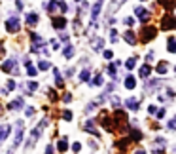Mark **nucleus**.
<instances>
[{
  "instance_id": "9d476101",
  "label": "nucleus",
  "mask_w": 176,
  "mask_h": 154,
  "mask_svg": "<svg viewBox=\"0 0 176 154\" xmlns=\"http://www.w3.org/2000/svg\"><path fill=\"white\" fill-rule=\"evenodd\" d=\"M51 23H53L55 29H65V27H66V19L65 17H53Z\"/></svg>"
},
{
  "instance_id": "f704fd0d",
  "label": "nucleus",
  "mask_w": 176,
  "mask_h": 154,
  "mask_svg": "<svg viewBox=\"0 0 176 154\" xmlns=\"http://www.w3.org/2000/svg\"><path fill=\"white\" fill-rule=\"evenodd\" d=\"M29 89H30V92H34V89H38V84H36V82H29Z\"/></svg>"
},
{
  "instance_id": "20e7f679",
  "label": "nucleus",
  "mask_w": 176,
  "mask_h": 154,
  "mask_svg": "<svg viewBox=\"0 0 176 154\" xmlns=\"http://www.w3.org/2000/svg\"><path fill=\"white\" fill-rule=\"evenodd\" d=\"M2 71L4 72H17V67H15V59H8L2 63Z\"/></svg>"
},
{
  "instance_id": "f3484780",
  "label": "nucleus",
  "mask_w": 176,
  "mask_h": 154,
  "mask_svg": "<svg viewBox=\"0 0 176 154\" xmlns=\"http://www.w3.org/2000/svg\"><path fill=\"white\" fill-rule=\"evenodd\" d=\"M150 72H152V67L150 65H142V67H140V78H146Z\"/></svg>"
},
{
  "instance_id": "c9c22d12",
  "label": "nucleus",
  "mask_w": 176,
  "mask_h": 154,
  "mask_svg": "<svg viewBox=\"0 0 176 154\" xmlns=\"http://www.w3.org/2000/svg\"><path fill=\"white\" fill-rule=\"evenodd\" d=\"M80 149H82L80 143H74V145H72V150H74V152H80Z\"/></svg>"
},
{
  "instance_id": "5701e85b",
  "label": "nucleus",
  "mask_w": 176,
  "mask_h": 154,
  "mask_svg": "<svg viewBox=\"0 0 176 154\" xmlns=\"http://www.w3.org/2000/svg\"><path fill=\"white\" fill-rule=\"evenodd\" d=\"M167 44H168V52H171V53H176V40H174V38H168Z\"/></svg>"
},
{
  "instance_id": "2eb2a0df",
  "label": "nucleus",
  "mask_w": 176,
  "mask_h": 154,
  "mask_svg": "<svg viewBox=\"0 0 176 154\" xmlns=\"http://www.w3.org/2000/svg\"><path fill=\"white\" fill-rule=\"evenodd\" d=\"M53 74H55V82H57V86H59V88H62V86H65V80H62L61 72L57 71V69H53Z\"/></svg>"
},
{
  "instance_id": "c756f323",
  "label": "nucleus",
  "mask_w": 176,
  "mask_h": 154,
  "mask_svg": "<svg viewBox=\"0 0 176 154\" xmlns=\"http://www.w3.org/2000/svg\"><path fill=\"white\" fill-rule=\"evenodd\" d=\"M167 128H168V129H176V116L168 120V126H167Z\"/></svg>"
},
{
  "instance_id": "37998d69",
  "label": "nucleus",
  "mask_w": 176,
  "mask_h": 154,
  "mask_svg": "<svg viewBox=\"0 0 176 154\" xmlns=\"http://www.w3.org/2000/svg\"><path fill=\"white\" fill-rule=\"evenodd\" d=\"M34 114V107H29L27 109V116H32Z\"/></svg>"
},
{
  "instance_id": "a19ab883",
  "label": "nucleus",
  "mask_w": 176,
  "mask_h": 154,
  "mask_svg": "<svg viewBox=\"0 0 176 154\" xmlns=\"http://www.w3.org/2000/svg\"><path fill=\"white\" fill-rule=\"evenodd\" d=\"M155 116H157V118H163V116H165V110H163V109H157V114H155Z\"/></svg>"
},
{
  "instance_id": "393cba45",
  "label": "nucleus",
  "mask_w": 176,
  "mask_h": 154,
  "mask_svg": "<svg viewBox=\"0 0 176 154\" xmlns=\"http://www.w3.org/2000/svg\"><path fill=\"white\" fill-rule=\"evenodd\" d=\"M27 65H29V67H27V74H29V76H36V69H34L32 65H30V63H27Z\"/></svg>"
},
{
  "instance_id": "bb28decb",
  "label": "nucleus",
  "mask_w": 176,
  "mask_h": 154,
  "mask_svg": "<svg viewBox=\"0 0 176 154\" xmlns=\"http://www.w3.org/2000/svg\"><path fill=\"white\" fill-rule=\"evenodd\" d=\"M91 84H93V86H101V84H102V76H101V74H97L95 78L91 80Z\"/></svg>"
},
{
  "instance_id": "e433bc0d",
  "label": "nucleus",
  "mask_w": 176,
  "mask_h": 154,
  "mask_svg": "<svg viewBox=\"0 0 176 154\" xmlns=\"http://www.w3.org/2000/svg\"><path fill=\"white\" fill-rule=\"evenodd\" d=\"M102 44H104V42H102L101 38H98V40L95 42V48H97V50H101V48H102Z\"/></svg>"
},
{
  "instance_id": "cd10ccee",
  "label": "nucleus",
  "mask_w": 176,
  "mask_h": 154,
  "mask_svg": "<svg viewBox=\"0 0 176 154\" xmlns=\"http://www.w3.org/2000/svg\"><path fill=\"white\" fill-rule=\"evenodd\" d=\"M38 69H40V71H47V69H49V61H40Z\"/></svg>"
},
{
  "instance_id": "c03bdc74",
  "label": "nucleus",
  "mask_w": 176,
  "mask_h": 154,
  "mask_svg": "<svg viewBox=\"0 0 176 154\" xmlns=\"http://www.w3.org/2000/svg\"><path fill=\"white\" fill-rule=\"evenodd\" d=\"M46 154H53V146H51V145H47V149H46Z\"/></svg>"
},
{
  "instance_id": "6ab92c4d",
  "label": "nucleus",
  "mask_w": 176,
  "mask_h": 154,
  "mask_svg": "<svg viewBox=\"0 0 176 154\" xmlns=\"http://www.w3.org/2000/svg\"><path fill=\"white\" fill-rule=\"evenodd\" d=\"M21 107H23V99H15L13 103L8 105V109H10V110H13V109H21Z\"/></svg>"
},
{
  "instance_id": "a18cd8bd",
  "label": "nucleus",
  "mask_w": 176,
  "mask_h": 154,
  "mask_svg": "<svg viewBox=\"0 0 176 154\" xmlns=\"http://www.w3.org/2000/svg\"><path fill=\"white\" fill-rule=\"evenodd\" d=\"M104 57L110 59V57H112V50H106V52H104Z\"/></svg>"
},
{
  "instance_id": "4be33fe9",
  "label": "nucleus",
  "mask_w": 176,
  "mask_h": 154,
  "mask_svg": "<svg viewBox=\"0 0 176 154\" xmlns=\"http://www.w3.org/2000/svg\"><path fill=\"white\" fill-rule=\"evenodd\" d=\"M57 8H59V2H55V0H51L49 4H46V10L47 12H55Z\"/></svg>"
},
{
  "instance_id": "72a5a7b5",
  "label": "nucleus",
  "mask_w": 176,
  "mask_h": 154,
  "mask_svg": "<svg viewBox=\"0 0 176 154\" xmlns=\"http://www.w3.org/2000/svg\"><path fill=\"white\" fill-rule=\"evenodd\" d=\"M106 71H108V74H112V76H114V74H116V65H108V69H106Z\"/></svg>"
},
{
  "instance_id": "4468645a",
  "label": "nucleus",
  "mask_w": 176,
  "mask_h": 154,
  "mask_svg": "<svg viewBox=\"0 0 176 154\" xmlns=\"http://www.w3.org/2000/svg\"><path fill=\"white\" fill-rule=\"evenodd\" d=\"M57 149H59V152H66V149H68V139H66V137H62L61 141H59Z\"/></svg>"
},
{
  "instance_id": "58836bf2",
  "label": "nucleus",
  "mask_w": 176,
  "mask_h": 154,
  "mask_svg": "<svg viewBox=\"0 0 176 154\" xmlns=\"http://www.w3.org/2000/svg\"><path fill=\"white\" fill-rule=\"evenodd\" d=\"M59 10H62V12H66V10H68V6H66L65 2H59Z\"/></svg>"
},
{
  "instance_id": "aec40b11",
  "label": "nucleus",
  "mask_w": 176,
  "mask_h": 154,
  "mask_svg": "<svg viewBox=\"0 0 176 154\" xmlns=\"http://www.w3.org/2000/svg\"><path fill=\"white\" fill-rule=\"evenodd\" d=\"M140 139H142V133L138 129H133L131 131V141H140Z\"/></svg>"
},
{
  "instance_id": "4c0bfd02",
  "label": "nucleus",
  "mask_w": 176,
  "mask_h": 154,
  "mask_svg": "<svg viewBox=\"0 0 176 154\" xmlns=\"http://www.w3.org/2000/svg\"><path fill=\"white\" fill-rule=\"evenodd\" d=\"M13 88H15V82L10 80V82H8V89H6V92H10V89H13Z\"/></svg>"
},
{
  "instance_id": "7c9ffc66",
  "label": "nucleus",
  "mask_w": 176,
  "mask_h": 154,
  "mask_svg": "<svg viewBox=\"0 0 176 154\" xmlns=\"http://www.w3.org/2000/svg\"><path fill=\"white\" fill-rule=\"evenodd\" d=\"M171 2H172V0H159V4H161V6H165V8H172V4H171Z\"/></svg>"
},
{
  "instance_id": "09e8293b",
  "label": "nucleus",
  "mask_w": 176,
  "mask_h": 154,
  "mask_svg": "<svg viewBox=\"0 0 176 154\" xmlns=\"http://www.w3.org/2000/svg\"><path fill=\"white\" fill-rule=\"evenodd\" d=\"M76 2H80V0H76Z\"/></svg>"
},
{
  "instance_id": "1a4fd4ad",
  "label": "nucleus",
  "mask_w": 176,
  "mask_h": 154,
  "mask_svg": "<svg viewBox=\"0 0 176 154\" xmlns=\"http://www.w3.org/2000/svg\"><path fill=\"white\" fill-rule=\"evenodd\" d=\"M23 131H25V128H23V122H19L17 124V133H15V146L23 141Z\"/></svg>"
},
{
  "instance_id": "b1692460",
  "label": "nucleus",
  "mask_w": 176,
  "mask_h": 154,
  "mask_svg": "<svg viewBox=\"0 0 176 154\" xmlns=\"http://www.w3.org/2000/svg\"><path fill=\"white\" fill-rule=\"evenodd\" d=\"M157 72H159V74H165V72H167V63H165V61H161L159 65H157Z\"/></svg>"
},
{
  "instance_id": "423d86ee",
  "label": "nucleus",
  "mask_w": 176,
  "mask_h": 154,
  "mask_svg": "<svg viewBox=\"0 0 176 154\" xmlns=\"http://www.w3.org/2000/svg\"><path fill=\"white\" fill-rule=\"evenodd\" d=\"M135 13H136V17H140V21H148V19L152 17L150 13H148L144 8H140V6H136V8H135Z\"/></svg>"
},
{
  "instance_id": "de8ad7c7",
  "label": "nucleus",
  "mask_w": 176,
  "mask_h": 154,
  "mask_svg": "<svg viewBox=\"0 0 176 154\" xmlns=\"http://www.w3.org/2000/svg\"><path fill=\"white\" fill-rule=\"evenodd\" d=\"M135 154H146V152H144V150H142V149H140V150H136V152H135Z\"/></svg>"
},
{
  "instance_id": "79ce46f5",
  "label": "nucleus",
  "mask_w": 176,
  "mask_h": 154,
  "mask_svg": "<svg viewBox=\"0 0 176 154\" xmlns=\"http://www.w3.org/2000/svg\"><path fill=\"white\" fill-rule=\"evenodd\" d=\"M125 23H127V25H135V17H127V19H125Z\"/></svg>"
},
{
  "instance_id": "9b49d317",
  "label": "nucleus",
  "mask_w": 176,
  "mask_h": 154,
  "mask_svg": "<svg viewBox=\"0 0 176 154\" xmlns=\"http://www.w3.org/2000/svg\"><path fill=\"white\" fill-rule=\"evenodd\" d=\"M125 42L131 44V46H135L136 44V34L133 32V31H127V32H125Z\"/></svg>"
},
{
  "instance_id": "dca6fc26",
  "label": "nucleus",
  "mask_w": 176,
  "mask_h": 154,
  "mask_svg": "<svg viewBox=\"0 0 176 154\" xmlns=\"http://www.w3.org/2000/svg\"><path fill=\"white\" fill-rule=\"evenodd\" d=\"M101 8H102V6H101V2H97V4L93 6V10H91V17H93V21L98 17V13H101Z\"/></svg>"
},
{
  "instance_id": "f03ea898",
  "label": "nucleus",
  "mask_w": 176,
  "mask_h": 154,
  "mask_svg": "<svg viewBox=\"0 0 176 154\" xmlns=\"http://www.w3.org/2000/svg\"><path fill=\"white\" fill-rule=\"evenodd\" d=\"M19 27H21V23H19L17 17H10L8 21H6V31L8 32H17Z\"/></svg>"
},
{
  "instance_id": "7ed1b4c3",
  "label": "nucleus",
  "mask_w": 176,
  "mask_h": 154,
  "mask_svg": "<svg viewBox=\"0 0 176 154\" xmlns=\"http://www.w3.org/2000/svg\"><path fill=\"white\" fill-rule=\"evenodd\" d=\"M114 120H116L117 128H123V126L127 124V116H125L123 110H116V112H114Z\"/></svg>"
},
{
  "instance_id": "a878e982",
  "label": "nucleus",
  "mask_w": 176,
  "mask_h": 154,
  "mask_svg": "<svg viewBox=\"0 0 176 154\" xmlns=\"http://www.w3.org/2000/svg\"><path fill=\"white\" fill-rule=\"evenodd\" d=\"M72 55H74V48H72V46H66V50H65V57L70 59Z\"/></svg>"
},
{
  "instance_id": "412c9836",
  "label": "nucleus",
  "mask_w": 176,
  "mask_h": 154,
  "mask_svg": "<svg viewBox=\"0 0 176 154\" xmlns=\"http://www.w3.org/2000/svg\"><path fill=\"white\" fill-rule=\"evenodd\" d=\"M89 76H91L89 69H85V71H82V72H80V82H87V80H89Z\"/></svg>"
},
{
  "instance_id": "49530a36",
  "label": "nucleus",
  "mask_w": 176,
  "mask_h": 154,
  "mask_svg": "<svg viewBox=\"0 0 176 154\" xmlns=\"http://www.w3.org/2000/svg\"><path fill=\"white\" fill-rule=\"evenodd\" d=\"M2 48H4V44H2V42H0V55L4 53V50H2Z\"/></svg>"
},
{
  "instance_id": "39448f33",
  "label": "nucleus",
  "mask_w": 176,
  "mask_h": 154,
  "mask_svg": "<svg viewBox=\"0 0 176 154\" xmlns=\"http://www.w3.org/2000/svg\"><path fill=\"white\" fill-rule=\"evenodd\" d=\"M163 29H176V17L172 15H165L163 17Z\"/></svg>"
},
{
  "instance_id": "a211bd4d",
  "label": "nucleus",
  "mask_w": 176,
  "mask_h": 154,
  "mask_svg": "<svg viewBox=\"0 0 176 154\" xmlns=\"http://www.w3.org/2000/svg\"><path fill=\"white\" fill-rule=\"evenodd\" d=\"M135 86H136L135 78H133V76H127V78H125V88H127V89H135Z\"/></svg>"
},
{
  "instance_id": "c85d7f7f",
  "label": "nucleus",
  "mask_w": 176,
  "mask_h": 154,
  "mask_svg": "<svg viewBox=\"0 0 176 154\" xmlns=\"http://www.w3.org/2000/svg\"><path fill=\"white\" fill-rule=\"evenodd\" d=\"M135 65H136V59L135 57H131L127 63H125V67H127V69H135Z\"/></svg>"
},
{
  "instance_id": "f8f14e48",
  "label": "nucleus",
  "mask_w": 176,
  "mask_h": 154,
  "mask_svg": "<svg viewBox=\"0 0 176 154\" xmlns=\"http://www.w3.org/2000/svg\"><path fill=\"white\" fill-rule=\"evenodd\" d=\"M27 23H29L30 27H32V25H36V23H38V13H34V12L27 13Z\"/></svg>"
},
{
  "instance_id": "473e14b6",
  "label": "nucleus",
  "mask_w": 176,
  "mask_h": 154,
  "mask_svg": "<svg viewBox=\"0 0 176 154\" xmlns=\"http://www.w3.org/2000/svg\"><path fill=\"white\" fill-rule=\"evenodd\" d=\"M62 118H65V120H72V112H70V110H65V112H62Z\"/></svg>"
},
{
  "instance_id": "f257e3e1",
  "label": "nucleus",
  "mask_w": 176,
  "mask_h": 154,
  "mask_svg": "<svg viewBox=\"0 0 176 154\" xmlns=\"http://www.w3.org/2000/svg\"><path fill=\"white\" fill-rule=\"evenodd\" d=\"M140 34H142V36H140V40H142V42H150L152 38H155L157 31H155V27H144Z\"/></svg>"
},
{
  "instance_id": "2f4dec72",
  "label": "nucleus",
  "mask_w": 176,
  "mask_h": 154,
  "mask_svg": "<svg viewBox=\"0 0 176 154\" xmlns=\"http://www.w3.org/2000/svg\"><path fill=\"white\" fill-rule=\"evenodd\" d=\"M47 95H49V99H51V101L57 99V93H55V89H47Z\"/></svg>"
},
{
  "instance_id": "0eeeda50",
  "label": "nucleus",
  "mask_w": 176,
  "mask_h": 154,
  "mask_svg": "<svg viewBox=\"0 0 176 154\" xmlns=\"http://www.w3.org/2000/svg\"><path fill=\"white\" fill-rule=\"evenodd\" d=\"M125 107L129 110H138V99L136 97H129V99L125 101Z\"/></svg>"
},
{
  "instance_id": "ddd939ff",
  "label": "nucleus",
  "mask_w": 176,
  "mask_h": 154,
  "mask_svg": "<svg viewBox=\"0 0 176 154\" xmlns=\"http://www.w3.org/2000/svg\"><path fill=\"white\" fill-rule=\"evenodd\" d=\"M83 129H85V131H91V133H95V135H98V131H97V128H95V122H93V120H89L85 126H83Z\"/></svg>"
},
{
  "instance_id": "ea45409f",
  "label": "nucleus",
  "mask_w": 176,
  "mask_h": 154,
  "mask_svg": "<svg viewBox=\"0 0 176 154\" xmlns=\"http://www.w3.org/2000/svg\"><path fill=\"white\" fill-rule=\"evenodd\" d=\"M62 99H65V103H70V101H72V97H70V93H65V95H62Z\"/></svg>"
},
{
  "instance_id": "6e6552de",
  "label": "nucleus",
  "mask_w": 176,
  "mask_h": 154,
  "mask_svg": "<svg viewBox=\"0 0 176 154\" xmlns=\"http://www.w3.org/2000/svg\"><path fill=\"white\" fill-rule=\"evenodd\" d=\"M10 131H11V126H0V143L2 141H6V137L10 135Z\"/></svg>"
}]
</instances>
